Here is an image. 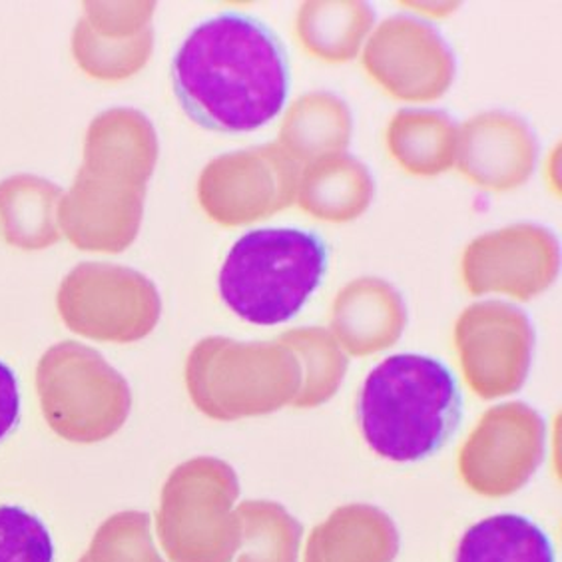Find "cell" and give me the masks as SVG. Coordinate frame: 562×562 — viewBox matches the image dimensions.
I'll use <instances>...</instances> for the list:
<instances>
[{"instance_id":"cell-1","label":"cell","mask_w":562,"mask_h":562,"mask_svg":"<svg viewBox=\"0 0 562 562\" xmlns=\"http://www.w3.org/2000/svg\"><path fill=\"white\" fill-rule=\"evenodd\" d=\"M170 75L186 114L222 134H246L270 124L292 87L280 36L241 12H222L198 24L176 50Z\"/></svg>"},{"instance_id":"cell-2","label":"cell","mask_w":562,"mask_h":562,"mask_svg":"<svg viewBox=\"0 0 562 562\" xmlns=\"http://www.w3.org/2000/svg\"><path fill=\"white\" fill-rule=\"evenodd\" d=\"M357 419L373 453L395 463H417L451 441L463 422V395L443 361L401 353L369 371Z\"/></svg>"},{"instance_id":"cell-3","label":"cell","mask_w":562,"mask_h":562,"mask_svg":"<svg viewBox=\"0 0 562 562\" xmlns=\"http://www.w3.org/2000/svg\"><path fill=\"white\" fill-rule=\"evenodd\" d=\"M329 251L324 238L300 227L251 229L227 251L220 295L254 325L293 319L322 285Z\"/></svg>"},{"instance_id":"cell-4","label":"cell","mask_w":562,"mask_h":562,"mask_svg":"<svg viewBox=\"0 0 562 562\" xmlns=\"http://www.w3.org/2000/svg\"><path fill=\"white\" fill-rule=\"evenodd\" d=\"M238 476L232 467L198 459L164 485L158 537L173 562H232L239 551Z\"/></svg>"},{"instance_id":"cell-5","label":"cell","mask_w":562,"mask_h":562,"mask_svg":"<svg viewBox=\"0 0 562 562\" xmlns=\"http://www.w3.org/2000/svg\"><path fill=\"white\" fill-rule=\"evenodd\" d=\"M544 457V423L525 403L483 415L459 454L467 487L483 497H508L525 487Z\"/></svg>"},{"instance_id":"cell-6","label":"cell","mask_w":562,"mask_h":562,"mask_svg":"<svg viewBox=\"0 0 562 562\" xmlns=\"http://www.w3.org/2000/svg\"><path fill=\"white\" fill-rule=\"evenodd\" d=\"M227 357L216 378L190 375L195 403L210 415L234 419L278 412L293 403L302 387L300 361L283 344L232 346Z\"/></svg>"},{"instance_id":"cell-7","label":"cell","mask_w":562,"mask_h":562,"mask_svg":"<svg viewBox=\"0 0 562 562\" xmlns=\"http://www.w3.org/2000/svg\"><path fill=\"white\" fill-rule=\"evenodd\" d=\"M457 349L467 383L479 397L510 395L522 387L529 373V319L503 303L475 305L457 325Z\"/></svg>"},{"instance_id":"cell-8","label":"cell","mask_w":562,"mask_h":562,"mask_svg":"<svg viewBox=\"0 0 562 562\" xmlns=\"http://www.w3.org/2000/svg\"><path fill=\"white\" fill-rule=\"evenodd\" d=\"M400 530L387 513L373 505H346L317 525L303 562H393Z\"/></svg>"},{"instance_id":"cell-9","label":"cell","mask_w":562,"mask_h":562,"mask_svg":"<svg viewBox=\"0 0 562 562\" xmlns=\"http://www.w3.org/2000/svg\"><path fill=\"white\" fill-rule=\"evenodd\" d=\"M454 562H554L549 537L520 515H495L467 530Z\"/></svg>"},{"instance_id":"cell-10","label":"cell","mask_w":562,"mask_h":562,"mask_svg":"<svg viewBox=\"0 0 562 562\" xmlns=\"http://www.w3.org/2000/svg\"><path fill=\"white\" fill-rule=\"evenodd\" d=\"M239 557L234 562H297L303 527L271 501H244L236 507Z\"/></svg>"},{"instance_id":"cell-11","label":"cell","mask_w":562,"mask_h":562,"mask_svg":"<svg viewBox=\"0 0 562 562\" xmlns=\"http://www.w3.org/2000/svg\"><path fill=\"white\" fill-rule=\"evenodd\" d=\"M281 344L290 347L302 368V387L297 391L295 407H317L336 395L346 378L347 357L324 329H300L281 336Z\"/></svg>"},{"instance_id":"cell-12","label":"cell","mask_w":562,"mask_h":562,"mask_svg":"<svg viewBox=\"0 0 562 562\" xmlns=\"http://www.w3.org/2000/svg\"><path fill=\"white\" fill-rule=\"evenodd\" d=\"M80 562H164L151 541L150 517L120 513L106 520Z\"/></svg>"},{"instance_id":"cell-13","label":"cell","mask_w":562,"mask_h":562,"mask_svg":"<svg viewBox=\"0 0 562 562\" xmlns=\"http://www.w3.org/2000/svg\"><path fill=\"white\" fill-rule=\"evenodd\" d=\"M0 562H55L50 532L26 508L0 507Z\"/></svg>"},{"instance_id":"cell-14","label":"cell","mask_w":562,"mask_h":562,"mask_svg":"<svg viewBox=\"0 0 562 562\" xmlns=\"http://www.w3.org/2000/svg\"><path fill=\"white\" fill-rule=\"evenodd\" d=\"M21 390L11 366L0 361V443L11 435L21 422Z\"/></svg>"}]
</instances>
